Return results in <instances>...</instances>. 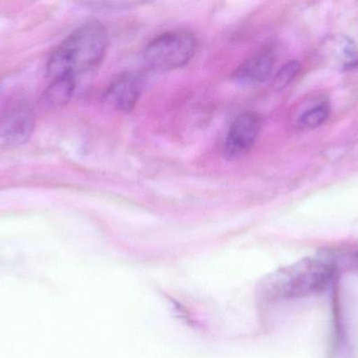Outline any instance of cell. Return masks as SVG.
Wrapping results in <instances>:
<instances>
[{
	"instance_id": "cell-7",
	"label": "cell",
	"mask_w": 358,
	"mask_h": 358,
	"mask_svg": "<svg viewBox=\"0 0 358 358\" xmlns=\"http://www.w3.org/2000/svg\"><path fill=\"white\" fill-rule=\"evenodd\" d=\"M140 78L132 73H125L113 80L105 92V101L123 113H129L136 106L141 95Z\"/></svg>"
},
{
	"instance_id": "cell-1",
	"label": "cell",
	"mask_w": 358,
	"mask_h": 358,
	"mask_svg": "<svg viewBox=\"0 0 358 358\" xmlns=\"http://www.w3.org/2000/svg\"><path fill=\"white\" fill-rule=\"evenodd\" d=\"M108 44V33L102 23L92 20L76 29L48 59L46 69L54 79L73 78L98 67Z\"/></svg>"
},
{
	"instance_id": "cell-3",
	"label": "cell",
	"mask_w": 358,
	"mask_h": 358,
	"mask_svg": "<svg viewBox=\"0 0 358 358\" xmlns=\"http://www.w3.org/2000/svg\"><path fill=\"white\" fill-rule=\"evenodd\" d=\"M196 52V39L187 31L162 34L145 48L147 64L159 71H170L185 67Z\"/></svg>"
},
{
	"instance_id": "cell-2",
	"label": "cell",
	"mask_w": 358,
	"mask_h": 358,
	"mask_svg": "<svg viewBox=\"0 0 358 358\" xmlns=\"http://www.w3.org/2000/svg\"><path fill=\"white\" fill-rule=\"evenodd\" d=\"M336 270V264L328 259H304L268 275L262 283L261 294L267 302L315 296L330 285Z\"/></svg>"
},
{
	"instance_id": "cell-6",
	"label": "cell",
	"mask_w": 358,
	"mask_h": 358,
	"mask_svg": "<svg viewBox=\"0 0 358 358\" xmlns=\"http://www.w3.org/2000/svg\"><path fill=\"white\" fill-rule=\"evenodd\" d=\"M275 56L271 48H263L244 61L235 74L238 83L244 86L259 85L271 78L275 67Z\"/></svg>"
},
{
	"instance_id": "cell-10",
	"label": "cell",
	"mask_w": 358,
	"mask_h": 358,
	"mask_svg": "<svg viewBox=\"0 0 358 358\" xmlns=\"http://www.w3.org/2000/svg\"><path fill=\"white\" fill-rule=\"evenodd\" d=\"M300 63L298 61H290L287 64L281 67L275 78V84L279 88H285L296 77L300 71Z\"/></svg>"
},
{
	"instance_id": "cell-4",
	"label": "cell",
	"mask_w": 358,
	"mask_h": 358,
	"mask_svg": "<svg viewBox=\"0 0 358 358\" xmlns=\"http://www.w3.org/2000/svg\"><path fill=\"white\" fill-rule=\"evenodd\" d=\"M36 116L27 103H18L0 116V153L25 144L35 128Z\"/></svg>"
},
{
	"instance_id": "cell-8",
	"label": "cell",
	"mask_w": 358,
	"mask_h": 358,
	"mask_svg": "<svg viewBox=\"0 0 358 358\" xmlns=\"http://www.w3.org/2000/svg\"><path fill=\"white\" fill-rule=\"evenodd\" d=\"M76 79L59 78L52 80L43 95V101L48 106L57 107L69 102L75 90Z\"/></svg>"
},
{
	"instance_id": "cell-9",
	"label": "cell",
	"mask_w": 358,
	"mask_h": 358,
	"mask_svg": "<svg viewBox=\"0 0 358 358\" xmlns=\"http://www.w3.org/2000/svg\"><path fill=\"white\" fill-rule=\"evenodd\" d=\"M330 107L328 103H321V104L313 106V109L305 111L300 118V123L303 128H317L321 126L324 122L327 120L329 116Z\"/></svg>"
},
{
	"instance_id": "cell-5",
	"label": "cell",
	"mask_w": 358,
	"mask_h": 358,
	"mask_svg": "<svg viewBox=\"0 0 358 358\" xmlns=\"http://www.w3.org/2000/svg\"><path fill=\"white\" fill-rule=\"evenodd\" d=\"M261 130V119L256 113L246 111L238 116L225 137V157L229 160L244 157L254 146Z\"/></svg>"
}]
</instances>
